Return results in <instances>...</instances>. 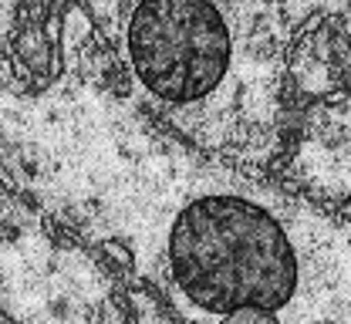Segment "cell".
<instances>
[{
  "label": "cell",
  "instance_id": "cell-2",
  "mask_svg": "<svg viewBox=\"0 0 351 324\" xmlns=\"http://www.w3.org/2000/svg\"><path fill=\"white\" fill-rule=\"evenodd\" d=\"M10 17H14V0H0V45L10 31Z\"/></svg>",
  "mask_w": 351,
  "mask_h": 324
},
{
  "label": "cell",
  "instance_id": "cell-1",
  "mask_svg": "<svg viewBox=\"0 0 351 324\" xmlns=\"http://www.w3.org/2000/svg\"><path fill=\"white\" fill-rule=\"evenodd\" d=\"M166 271L206 324H287L304 290L287 223L240 192H203L176 213Z\"/></svg>",
  "mask_w": 351,
  "mask_h": 324
}]
</instances>
